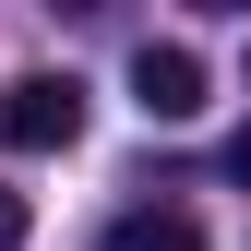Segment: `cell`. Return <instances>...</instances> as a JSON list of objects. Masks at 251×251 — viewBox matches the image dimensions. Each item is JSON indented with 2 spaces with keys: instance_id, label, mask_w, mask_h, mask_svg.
<instances>
[{
  "instance_id": "3957f363",
  "label": "cell",
  "mask_w": 251,
  "mask_h": 251,
  "mask_svg": "<svg viewBox=\"0 0 251 251\" xmlns=\"http://www.w3.org/2000/svg\"><path fill=\"white\" fill-rule=\"evenodd\" d=\"M108 251H203V227H192L179 203H132V215L108 227Z\"/></svg>"
},
{
  "instance_id": "277c9868",
  "label": "cell",
  "mask_w": 251,
  "mask_h": 251,
  "mask_svg": "<svg viewBox=\"0 0 251 251\" xmlns=\"http://www.w3.org/2000/svg\"><path fill=\"white\" fill-rule=\"evenodd\" d=\"M0 251H24V192H0Z\"/></svg>"
},
{
  "instance_id": "7a4b0ae2",
  "label": "cell",
  "mask_w": 251,
  "mask_h": 251,
  "mask_svg": "<svg viewBox=\"0 0 251 251\" xmlns=\"http://www.w3.org/2000/svg\"><path fill=\"white\" fill-rule=\"evenodd\" d=\"M132 108L168 120V132H179V120H203V60L179 48V36H144V48H132Z\"/></svg>"
},
{
  "instance_id": "5b68a950",
  "label": "cell",
  "mask_w": 251,
  "mask_h": 251,
  "mask_svg": "<svg viewBox=\"0 0 251 251\" xmlns=\"http://www.w3.org/2000/svg\"><path fill=\"white\" fill-rule=\"evenodd\" d=\"M227 179H239V192H251V132H239V144H227Z\"/></svg>"
},
{
  "instance_id": "6da1fadb",
  "label": "cell",
  "mask_w": 251,
  "mask_h": 251,
  "mask_svg": "<svg viewBox=\"0 0 251 251\" xmlns=\"http://www.w3.org/2000/svg\"><path fill=\"white\" fill-rule=\"evenodd\" d=\"M72 132H84V84L72 72H12L0 84V144L12 155H60Z\"/></svg>"
}]
</instances>
